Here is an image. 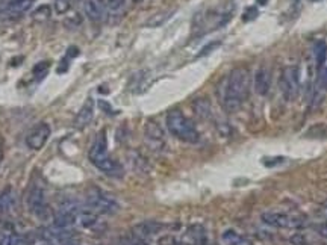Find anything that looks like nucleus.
Here are the masks:
<instances>
[{"label":"nucleus","mask_w":327,"mask_h":245,"mask_svg":"<svg viewBox=\"0 0 327 245\" xmlns=\"http://www.w3.org/2000/svg\"><path fill=\"white\" fill-rule=\"evenodd\" d=\"M89 161L106 176L111 177H121L124 174L121 165L115 162L109 153H108V139H106V132L100 130L89 149Z\"/></svg>","instance_id":"obj_2"},{"label":"nucleus","mask_w":327,"mask_h":245,"mask_svg":"<svg viewBox=\"0 0 327 245\" xmlns=\"http://www.w3.org/2000/svg\"><path fill=\"white\" fill-rule=\"evenodd\" d=\"M86 205L96 214H103V215H112V214L118 212V209H120L118 203L109 194H106L97 188H94L88 192Z\"/></svg>","instance_id":"obj_4"},{"label":"nucleus","mask_w":327,"mask_h":245,"mask_svg":"<svg viewBox=\"0 0 327 245\" xmlns=\"http://www.w3.org/2000/svg\"><path fill=\"white\" fill-rule=\"evenodd\" d=\"M127 6V0H106L105 8H106V14L111 18H120Z\"/></svg>","instance_id":"obj_17"},{"label":"nucleus","mask_w":327,"mask_h":245,"mask_svg":"<svg viewBox=\"0 0 327 245\" xmlns=\"http://www.w3.org/2000/svg\"><path fill=\"white\" fill-rule=\"evenodd\" d=\"M253 86L256 94L259 95H267L270 91V71L267 70V67H259L255 73V80H253Z\"/></svg>","instance_id":"obj_14"},{"label":"nucleus","mask_w":327,"mask_h":245,"mask_svg":"<svg viewBox=\"0 0 327 245\" xmlns=\"http://www.w3.org/2000/svg\"><path fill=\"white\" fill-rule=\"evenodd\" d=\"M94 117V100L92 99H88L83 106L80 108V111L77 112L76 118H74V127L76 129H83L86 127L91 120Z\"/></svg>","instance_id":"obj_12"},{"label":"nucleus","mask_w":327,"mask_h":245,"mask_svg":"<svg viewBox=\"0 0 327 245\" xmlns=\"http://www.w3.org/2000/svg\"><path fill=\"white\" fill-rule=\"evenodd\" d=\"M32 5H33V0H9L2 9V14L9 18L20 17L24 12H27L32 8Z\"/></svg>","instance_id":"obj_11"},{"label":"nucleus","mask_w":327,"mask_h":245,"mask_svg":"<svg viewBox=\"0 0 327 245\" xmlns=\"http://www.w3.org/2000/svg\"><path fill=\"white\" fill-rule=\"evenodd\" d=\"M144 138L149 147L155 152H162L167 145L165 142V133L162 127L156 121H147L144 126Z\"/></svg>","instance_id":"obj_8"},{"label":"nucleus","mask_w":327,"mask_h":245,"mask_svg":"<svg viewBox=\"0 0 327 245\" xmlns=\"http://www.w3.org/2000/svg\"><path fill=\"white\" fill-rule=\"evenodd\" d=\"M186 236L190 238V241L193 242V245H208V236H206V230L196 224V226H191L188 229V233Z\"/></svg>","instance_id":"obj_18"},{"label":"nucleus","mask_w":327,"mask_h":245,"mask_svg":"<svg viewBox=\"0 0 327 245\" xmlns=\"http://www.w3.org/2000/svg\"><path fill=\"white\" fill-rule=\"evenodd\" d=\"M80 212V206L74 200H65L58 206L55 214L53 226L59 229H70L77 223V215Z\"/></svg>","instance_id":"obj_6"},{"label":"nucleus","mask_w":327,"mask_h":245,"mask_svg":"<svg viewBox=\"0 0 327 245\" xmlns=\"http://www.w3.org/2000/svg\"><path fill=\"white\" fill-rule=\"evenodd\" d=\"M321 211H323V214L327 217V202L323 205V209H321Z\"/></svg>","instance_id":"obj_37"},{"label":"nucleus","mask_w":327,"mask_h":245,"mask_svg":"<svg viewBox=\"0 0 327 245\" xmlns=\"http://www.w3.org/2000/svg\"><path fill=\"white\" fill-rule=\"evenodd\" d=\"M177 244V241L173 238V236H164V238H161L159 239V245H176Z\"/></svg>","instance_id":"obj_28"},{"label":"nucleus","mask_w":327,"mask_h":245,"mask_svg":"<svg viewBox=\"0 0 327 245\" xmlns=\"http://www.w3.org/2000/svg\"><path fill=\"white\" fill-rule=\"evenodd\" d=\"M167 129L168 132L183 141V142H190V144H194L199 141V132L196 129V126L182 114V111L179 109H171L168 114H167Z\"/></svg>","instance_id":"obj_3"},{"label":"nucleus","mask_w":327,"mask_h":245,"mask_svg":"<svg viewBox=\"0 0 327 245\" xmlns=\"http://www.w3.org/2000/svg\"><path fill=\"white\" fill-rule=\"evenodd\" d=\"M220 44H221L220 41H214V42H211V44L205 45V47H203V50H202V52L199 53V56H206V55H209V53H211V52H212L214 48H217V47H218Z\"/></svg>","instance_id":"obj_26"},{"label":"nucleus","mask_w":327,"mask_h":245,"mask_svg":"<svg viewBox=\"0 0 327 245\" xmlns=\"http://www.w3.org/2000/svg\"><path fill=\"white\" fill-rule=\"evenodd\" d=\"M27 208L32 214L41 217L45 209H47V205H45V191L41 185L38 183H32L29 192H27Z\"/></svg>","instance_id":"obj_9"},{"label":"nucleus","mask_w":327,"mask_h":245,"mask_svg":"<svg viewBox=\"0 0 327 245\" xmlns=\"http://www.w3.org/2000/svg\"><path fill=\"white\" fill-rule=\"evenodd\" d=\"M223 242L226 245H252L250 241L241 238L235 230H226L223 233Z\"/></svg>","instance_id":"obj_22"},{"label":"nucleus","mask_w":327,"mask_h":245,"mask_svg":"<svg viewBox=\"0 0 327 245\" xmlns=\"http://www.w3.org/2000/svg\"><path fill=\"white\" fill-rule=\"evenodd\" d=\"M99 106H100L105 112H108V114H114V109L111 108V105H109V103H106V102L100 100V102H99Z\"/></svg>","instance_id":"obj_31"},{"label":"nucleus","mask_w":327,"mask_h":245,"mask_svg":"<svg viewBox=\"0 0 327 245\" xmlns=\"http://www.w3.org/2000/svg\"><path fill=\"white\" fill-rule=\"evenodd\" d=\"M50 136V126L47 123H38L26 136V145L30 150H41Z\"/></svg>","instance_id":"obj_10"},{"label":"nucleus","mask_w":327,"mask_h":245,"mask_svg":"<svg viewBox=\"0 0 327 245\" xmlns=\"http://www.w3.org/2000/svg\"><path fill=\"white\" fill-rule=\"evenodd\" d=\"M164 229V224L161 223H156V221H144V223H139L133 227V235L139 239H144V238H149L152 235H156L158 232H161Z\"/></svg>","instance_id":"obj_15"},{"label":"nucleus","mask_w":327,"mask_h":245,"mask_svg":"<svg viewBox=\"0 0 327 245\" xmlns=\"http://www.w3.org/2000/svg\"><path fill=\"white\" fill-rule=\"evenodd\" d=\"M83 9H85L86 17L94 23H100L106 14L105 3H102V0H85Z\"/></svg>","instance_id":"obj_13"},{"label":"nucleus","mask_w":327,"mask_h":245,"mask_svg":"<svg viewBox=\"0 0 327 245\" xmlns=\"http://www.w3.org/2000/svg\"><path fill=\"white\" fill-rule=\"evenodd\" d=\"M2 159H3V150H2V147H0V164H2Z\"/></svg>","instance_id":"obj_38"},{"label":"nucleus","mask_w":327,"mask_h":245,"mask_svg":"<svg viewBox=\"0 0 327 245\" xmlns=\"http://www.w3.org/2000/svg\"><path fill=\"white\" fill-rule=\"evenodd\" d=\"M279 88L287 102L296 100L300 91V74L296 65H288L284 68L279 79Z\"/></svg>","instance_id":"obj_5"},{"label":"nucleus","mask_w":327,"mask_h":245,"mask_svg":"<svg viewBox=\"0 0 327 245\" xmlns=\"http://www.w3.org/2000/svg\"><path fill=\"white\" fill-rule=\"evenodd\" d=\"M127 245H149V244H146L143 239H139V238H136V236H135V239L129 241V244Z\"/></svg>","instance_id":"obj_35"},{"label":"nucleus","mask_w":327,"mask_h":245,"mask_svg":"<svg viewBox=\"0 0 327 245\" xmlns=\"http://www.w3.org/2000/svg\"><path fill=\"white\" fill-rule=\"evenodd\" d=\"M77 55H79L77 47H70L68 52H67V56H68V58H73V56H77Z\"/></svg>","instance_id":"obj_34"},{"label":"nucleus","mask_w":327,"mask_h":245,"mask_svg":"<svg viewBox=\"0 0 327 245\" xmlns=\"http://www.w3.org/2000/svg\"><path fill=\"white\" fill-rule=\"evenodd\" d=\"M173 12H174V11L158 12V14H155L153 17H150V18L147 20L146 26H147V27H159V26H162L164 23H167V20L173 15Z\"/></svg>","instance_id":"obj_23"},{"label":"nucleus","mask_w":327,"mask_h":245,"mask_svg":"<svg viewBox=\"0 0 327 245\" xmlns=\"http://www.w3.org/2000/svg\"><path fill=\"white\" fill-rule=\"evenodd\" d=\"M49 67H50V62H49V61H41V62H38V64L33 67L32 73L35 74L36 79H41V77L47 73Z\"/></svg>","instance_id":"obj_25"},{"label":"nucleus","mask_w":327,"mask_h":245,"mask_svg":"<svg viewBox=\"0 0 327 245\" xmlns=\"http://www.w3.org/2000/svg\"><path fill=\"white\" fill-rule=\"evenodd\" d=\"M193 108H194V112L199 118L202 120H212L214 117V112H212V106L209 103L208 99L205 97H199L193 102Z\"/></svg>","instance_id":"obj_16"},{"label":"nucleus","mask_w":327,"mask_h":245,"mask_svg":"<svg viewBox=\"0 0 327 245\" xmlns=\"http://www.w3.org/2000/svg\"><path fill=\"white\" fill-rule=\"evenodd\" d=\"M14 206V192L11 188H6L0 194V212H9Z\"/></svg>","instance_id":"obj_21"},{"label":"nucleus","mask_w":327,"mask_h":245,"mask_svg":"<svg viewBox=\"0 0 327 245\" xmlns=\"http://www.w3.org/2000/svg\"><path fill=\"white\" fill-rule=\"evenodd\" d=\"M261 220L271 226V227H277V229H302L305 227V220L294 217V215H288V214H279V212H265L262 214Z\"/></svg>","instance_id":"obj_7"},{"label":"nucleus","mask_w":327,"mask_h":245,"mask_svg":"<svg viewBox=\"0 0 327 245\" xmlns=\"http://www.w3.org/2000/svg\"><path fill=\"white\" fill-rule=\"evenodd\" d=\"M62 245H79V244H77V242H76L74 239H71V241H67V242H64Z\"/></svg>","instance_id":"obj_36"},{"label":"nucleus","mask_w":327,"mask_h":245,"mask_svg":"<svg viewBox=\"0 0 327 245\" xmlns=\"http://www.w3.org/2000/svg\"><path fill=\"white\" fill-rule=\"evenodd\" d=\"M314 59L317 64V68H320L327 59V44L324 41H317L314 45Z\"/></svg>","instance_id":"obj_20"},{"label":"nucleus","mask_w":327,"mask_h":245,"mask_svg":"<svg viewBox=\"0 0 327 245\" xmlns=\"http://www.w3.org/2000/svg\"><path fill=\"white\" fill-rule=\"evenodd\" d=\"M77 223L82 226V227H92L96 223H97V215L94 211L88 209V211H80L79 215H77Z\"/></svg>","instance_id":"obj_19"},{"label":"nucleus","mask_w":327,"mask_h":245,"mask_svg":"<svg viewBox=\"0 0 327 245\" xmlns=\"http://www.w3.org/2000/svg\"><path fill=\"white\" fill-rule=\"evenodd\" d=\"M250 76L246 67H237L226 79L224 91L221 95L223 106L227 112H237L249 97Z\"/></svg>","instance_id":"obj_1"},{"label":"nucleus","mask_w":327,"mask_h":245,"mask_svg":"<svg viewBox=\"0 0 327 245\" xmlns=\"http://www.w3.org/2000/svg\"><path fill=\"white\" fill-rule=\"evenodd\" d=\"M68 8V3L65 0H56V11L58 12H65Z\"/></svg>","instance_id":"obj_29"},{"label":"nucleus","mask_w":327,"mask_h":245,"mask_svg":"<svg viewBox=\"0 0 327 245\" xmlns=\"http://www.w3.org/2000/svg\"><path fill=\"white\" fill-rule=\"evenodd\" d=\"M317 232H318L320 236H323V238H326L327 239V221H324L323 224H320V226L317 227Z\"/></svg>","instance_id":"obj_30"},{"label":"nucleus","mask_w":327,"mask_h":245,"mask_svg":"<svg viewBox=\"0 0 327 245\" xmlns=\"http://www.w3.org/2000/svg\"><path fill=\"white\" fill-rule=\"evenodd\" d=\"M274 161H264V165L265 167H273L276 164H282L284 162V158H273Z\"/></svg>","instance_id":"obj_32"},{"label":"nucleus","mask_w":327,"mask_h":245,"mask_svg":"<svg viewBox=\"0 0 327 245\" xmlns=\"http://www.w3.org/2000/svg\"><path fill=\"white\" fill-rule=\"evenodd\" d=\"M49 17H50V6H47V5H42V6L36 8L35 12H33V18L38 20V21H45Z\"/></svg>","instance_id":"obj_24"},{"label":"nucleus","mask_w":327,"mask_h":245,"mask_svg":"<svg viewBox=\"0 0 327 245\" xmlns=\"http://www.w3.org/2000/svg\"><path fill=\"white\" fill-rule=\"evenodd\" d=\"M255 17H258V9H256L255 6H252V8H249V9H247V14L243 17V20L249 21V20H253Z\"/></svg>","instance_id":"obj_27"},{"label":"nucleus","mask_w":327,"mask_h":245,"mask_svg":"<svg viewBox=\"0 0 327 245\" xmlns=\"http://www.w3.org/2000/svg\"><path fill=\"white\" fill-rule=\"evenodd\" d=\"M291 242L294 245H303L306 244V241L303 239V236L302 235H296L294 238H291Z\"/></svg>","instance_id":"obj_33"}]
</instances>
